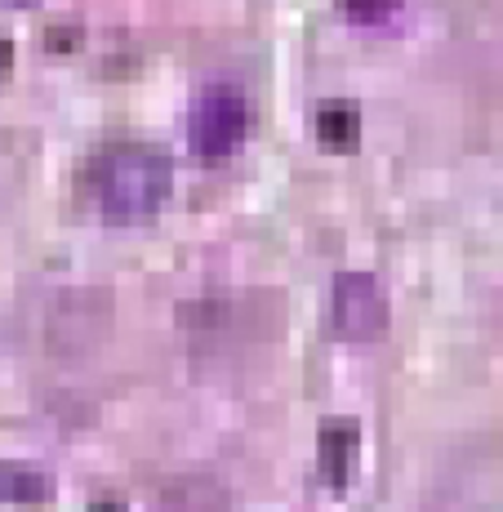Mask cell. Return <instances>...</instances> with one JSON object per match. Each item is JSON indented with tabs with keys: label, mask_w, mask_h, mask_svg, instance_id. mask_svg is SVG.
<instances>
[{
	"label": "cell",
	"mask_w": 503,
	"mask_h": 512,
	"mask_svg": "<svg viewBox=\"0 0 503 512\" xmlns=\"http://www.w3.org/2000/svg\"><path fill=\"white\" fill-rule=\"evenodd\" d=\"M343 9L357 23H383V18H392L401 9V0H343Z\"/></svg>",
	"instance_id": "obj_8"
},
{
	"label": "cell",
	"mask_w": 503,
	"mask_h": 512,
	"mask_svg": "<svg viewBox=\"0 0 503 512\" xmlns=\"http://www.w3.org/2000/svg\"><path fill=\"white\" fill-rule=\"evenodd\" d=\"M98 205L112 223H138L165 205L174 187V161L156 143H116L94 165Z\"/></svg>",
	"instance_id": "obj_1"
},
{
	"label": "cell",
	"mask_w": 503,
	"mask_h": 512,
	"mask_svg": "<svg viewBox=\"0 0 503 512\" xmlns=\"http://www.w3.org/2000/svg\"><path fill=\"white\" fill-rule=\"evenodd\" d=\"M357 446H361V432L352 419H330L321 428V472L330 486L348 481V464H352V455H357Z\"/></svg>",
	"instance_id": "obj_5"
},
{
	"label": "cell",
	"mask_w": 503,
	"mask_h": 512,
	"mask_svg": "<svg viewBox=\"0 0 503 512\" xmlns=\"http://www.w3.org/2000/svg\"><path fill=\"white\" fill-rule=\"evenodd\" d=\"M54 481L36 468H23V464H0V504H41L49 499Z\"/></svg>",
	"instance_id": "obj_7"
},
{
	"label": "cell",
	"mask_w": 503,
	"mask_h": 512,
	"mask_svg": "<svg viewBox=\"0 0 503 512\" xmlns=\"http://www.w3.org/2000/svg\"><path fill=\"white\" fill-rule=\"evenodd\" d=\"M90 512H125V504H121V499H98Z\"/></svg>",
	"instance_id": "obj_10"
},
{
	"label": "cell",
	"mask_w": 503,
	"mask_h": 512,
	"mask_svg": "<svg viewBox=\"0 0 503 512\" xmlns=\"http://www.w3.org/2000/svg\"><path fill=\"white\" fill-rule=\"evenodd\" d=\"M9 63H14V45L0 36V85H5V72H9Z\"/></svg>",
	"instance_id": "obj_9"
},
{
	"label": "cell",
	"mask_w": 503,
	"mask_h": 512,
	"mask_svg": "<svg viewBox=\"0 0 503 512\" xmlns=\"http://www.w3.org/2000/svg\"><path fill=\"white\" fill-rule=\"evenodd\" d=\"M18 5H27V0H18Z\"/></svg>",
	"instance_id": "obj_11"
},
{
	"label": "cell",
	"mask_w": 503,
	"mask_h": 512,
	"mask_svg": "<svg viewBox=\"0 0 503 512\" xmlns=\"http://www.w3.org/2000/svg\"><path fill=\"white\" fill-rule=\"evenodd\" d=\"M250 134V98L236 85H205L192 103V116H187V139H192V152L205 156V161H223Z\"/></svg>",
	"instance_id": "obj_2"
},
{
	"label": "cell",
	"mask_w": 503,
	"mask_h": 512,
	"mask_svg": "<svg viewBox=\"0 0 503 512\" xmlns=\"http://www.w3.org/2000/svg\"><path fill=\"white\" fill-rule=\"evenodd\" d=\"M152 512H232V495L219 477L187 472V477L165 481Z\"/></svg>",
	"instance_id": "obj_4"
},
{
	"label": "cell",
	"mask_w": 503,
	"mask_h": 512,
	"mask_svg": "<svg viewBox=\"0 0 503 512\" xmlns=\"http://www.w3.org/2000/svg\"><path fill=\"white\" fill-rule=\"evenodd\" d=\"M317 139L334 152H352L361 143V112L352 103H325L317 112Z\"/></svg>",
	"instance_id": "obj_6"
},
{
	"label": "cell",
	"mask_w": 503,
	"mask_h": 512,
	"mask_svg": "<svg viewBox=\"0 0 503 512\" xmlns=\"http://www.w3.org/2000/svg\"><path fill=\"white\" fill-rule=\"evenodd\" d=\"M330 326L348 343H370L388 330V294L370 272H339L334 277Z\"/></svg>",
	"instance_id": "obj_3"
}]
</instances>
